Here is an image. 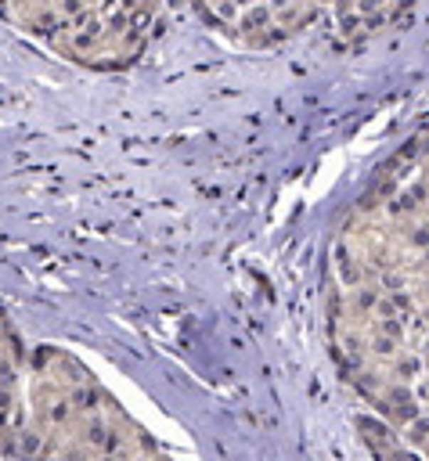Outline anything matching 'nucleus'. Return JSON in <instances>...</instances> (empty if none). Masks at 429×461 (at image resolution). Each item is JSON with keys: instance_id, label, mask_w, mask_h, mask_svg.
Instances as JSON below:
<instances>
[{"instance_id": "obj_1", "label": "nucleus", "mask_w": 429, "mask_h": 461, "mask_svg": "<svg viewBox=\"0 0 429 461\" xmlns=\"http://www.w3.org/2000/svg\"><path fill=\"white\" fill-rule=\"evenodd\" d=\"M0 461H166L80 361L40 350Z\"/></svg>"}, {"instance_id": "obj_2", "label": "nucleus", "mask_w": 429, "mask_h": 461, "mask_svg": "<svg viewBox=\"0 0 429 461\" xmlns=\"http://www.w3.org/2000/svg\"><path fill=\"white\" fill-rule=\"evenodd\" d=\"M22 415V346L0 317V454Z\"/></svg>"}]
</instances>
